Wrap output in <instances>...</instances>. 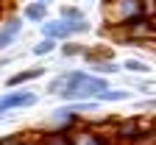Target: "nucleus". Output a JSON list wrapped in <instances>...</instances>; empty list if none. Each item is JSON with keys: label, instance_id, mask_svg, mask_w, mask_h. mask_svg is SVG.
Here are the masks:
<instances>
[{"label": "nucleus", "instance_id": "nucleus-1", "mask_svg": "<svg viewBox=\"0 0 156 145\" xmlns=\"http://www.w3.org/2000/svg\"><path fill=\"white\" fill-rule=\"evenodd\" d=\"M106 17H109V23L114 20V25H126L131 20L142 17V6H140V0H112L106 6Z\"/></svg>", "mask_w": 156, "mask_h": 145}, {"label": "nucleus", "instance_id": "nucleus-2", "mask_svg": "<svg viewBox=\"0 0 156 145\" xmlns=\"http://www.w3.org/2000/svg\"><path fill=\"white\" fill-rule=\"evenodd\" d=\"M36 100H39V98H36L34 92H28V89H23V92H9V95H0V114H9L11 109H31Z\"/></svg>", "mask_w": 156, "mask_h": 145}, {"label": "nucleus", "instance_id": "nucleus-3", "mask_svg": "<svg viewBox=\"0 0 156 145\" xmlns=\"http://www.w3.org/2000/svg\"><path fill=\"white\" fill-rule=\"evenodd\" d=\"M140 137H142V126L134 117L120 120V123H117V129H114V140L117 142H136Z\"/></svg>", "mask_w": 156, "mask_h": 145}, {"label": "nucleus", "instance_id": "nucleus-4", "mask_svg": "<svg viewBox=\"0 0 156 145\" xmlns=\"http://www.w3.org/2000/svg\"><path fill=\"white\" fill-rule=\"evenodd\" d=\"M39 31H42V39H53V42L73 36V31H70V25L64 20H45V23L39 25Z\"/></svg>", "mask_w": 156, "mask_h": 145}, {"label": "nucleus", "instance_id": "nucleus-5", "mask_svg": "<svg viewBox=\"0 0 156 145\" xmlns=\"http://www.w3.org/2000/svg\"><path fill=\"white\" fill-rule=\"evenodd\" d=\"M20 34H23V20L20 17H9L6 23L0 25V50H6L9 45H14Z\"/></svg>", "mask_w": 156, "mask_h": 145}, {"label": "nucleus", "instance_id": "nucleus-6", "mask_svg": "<svg viewBox=\"0 0 156 145\" xmlns=\"http://www.w3.org/2000/svg\"><path fill=\"white\" fill-rule=\"evenodd\" d=\"M70 145H112L92 129H73L70 131Z\"/></svg>", "mask_w": 156, "mask_h": 145}, {"label": "nucleus", "instance_id": "nucleus-7", "mask_svg": "<svg viewBox=\"0 0 156 145\" xmlns=\"http://www.w3.org/2000/svg\"><path fill=\"white\" fill-rule=\"evenodd\" d=\"M23 17L28 20V23H39V25H42L45 20H48V6L39 3V0H34V3H28L23 9Z\"/></svg>", "mask_w": 156, "mask_h": 145}, {"label": "nucleus", "instance_id": "nucleus-8", "mask_svg": "<svg viewBox=\"0 0 156 145\" xmlns=\"http://www.w3.org/2000/svg\"><path fill=\"white\" fill-rule=\"evenodd\" d=\"M45 73V67H31V70H20V73H14L9 81H6V87H20V84H28V81H34V78H39Z\"/></svg>", "mask_w": 156, "mask_h": 145}, {"label": "nucleus", "instance_id": "nucleus-9", "mask_svg": "<svg viewBox=\"0 0 156 145\" xmlns=\"http://www.w3.org/2000/svg\"><path fill=\"white\" fill-rule=\"evenodd\" d=\"M87 61H89V67H92V70H98L101 75H109V73L114 75V73H120V70H123L114 59H87Z\"/></svg>", "mask_w": 156, "mask_h": 145}, {"label": "nucleus", "instance_id": "nucleus-10", "mask_svg": "<svg viewBox=\"0 0 156 145\" xmlns=\"http://www.w3.org/2000/svg\"><path fill=\"white\" fill-rule=\"evenodd\" d=\"M128 98H131L128 89H112V87H109V89H103L101 95H98L95 100H98V103H123V100H128Z\"/></svg>", "mask_w": 156, "mask_h": 145}, {"label": "nucleus", "instance_id": "nucleus-11", "mask_svg": "<svg viewBox=\"0 0 156 145\" xmlns=\"http://www.w3.org/2000/svg\"><path fill=\"white\" fill-rule=\"evenodd\" d=\"M123 70H128V73H134V75H151V67L145 64L142 59H126V61H123Z\"/></svg>", "mask_w": 156, "mask_h": 145}, {"label": "nucleus", "instance_id": "nucleus-12", "mask_svg": "<svg viewBox=\"0 0 156 145\" xmlns=\"http://www.w3.org/2000/svg\"><path fill=\"white\" fill-rule=\"evenodd\" d=\"M39 145H70V134H58V131H48L42 134Z\"/></svg>", "mask_w": 156, "mask_h": 145}, {"label": "nucleus", "instance_id": "nucleus-13", "mask_svg": "<svg viewBox=\"0 0 156 145\" xmlns=\"http://www.w3.org/2000/svg\"><path fill=\"white\" fill-rule=\"evenodd\" d=\"M58 20H64V23H78V20H84V11L75 9V6H62Z\"/></svg>", "mask_w": 156, "mask_h": 145}, {"label": "nucleus", "instance_id": "nucleus-14", "mask_svg": "<svg viewBox=\"0 0 156 145\" xmlns=\"http://www.w3.org/2000/svg\"><path fill=\"white\" fill-rule=\"evenodd\" d=\"M56 48H58V45L53 42V39H42V42H36L31 50H34V56H50Z\"/></svg>", "mask_w": 156, "mask_h": 145}, {"label": "nucleus", "instance_id": "nucleus-15", "mask_svg": "<svg viewBox=\"0 0 156 145\" xmlns=\"http://www.w3.org/2000/svg\"><path fill=\"white\" fill-rule=\"evenodd\" d=\"M62 56H64V59L84 56V48H81V45H75V42H67V45H62Z\"/></svg>", "mask_w": 156, "mask_h": 145}, {"label": "nucleus", "instance_id": "nucleus-16", "mask_svg": "<svg viewBox=\"0 0 156 145\" xmlns=\"http://www.w3.org/2000/svg\"><path fill=\"white\" fill-rule=\"evenodd\" d=\"M136 109H156V98H151V100H142V103H136Z\"/></svg>", "mask_w": 156, "mask_h": 145}, {"label": "nucleus", "instance_id": "nucleus-17", "mask_svg": "<svg viewBox=\"0 0 156 145\" xmlns=\"http://www.w3.org/2000/svg\"><path fill=\"white\" fill-rule=\"evenodd\" d=\"M14 145H34V142H23V140H17V142H14Z\"/></svg>", "mask_w": 156, "mask_h": 145}, {"label": "nucleus", "instance_id": "nucleus-18", "mask_svg": "<svg viewBox=\"0 0 156 145\" xmlns=\"http://www.w3.org/2000/svg\"><path fill=\"white\" fill-rule=\"evenodd\" d=\"M39 3H45V6H48V3H50V0H39Z\"/></svg>", "mask_w": 156, "mask_h": 145}]
</instances>
